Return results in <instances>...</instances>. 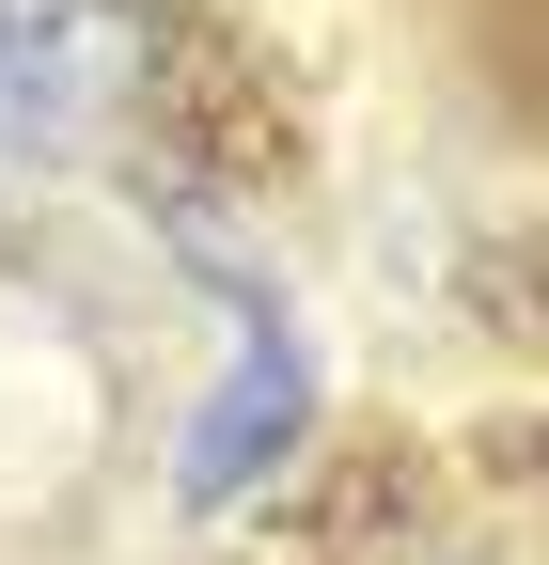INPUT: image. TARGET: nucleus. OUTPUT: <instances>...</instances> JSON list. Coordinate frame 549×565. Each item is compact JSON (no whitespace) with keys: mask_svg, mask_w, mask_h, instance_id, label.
Masks as SVG:
<instances>
[{"mask_svg":"<svg viewBox=\"0 0 549 565\" xmlns=\"http://www.w3.org/2000/svg\"><path fill=\"white\" fill-rule=\"evenodd\" d=\"M158 79V17L142 0H0V126H32L47 158L126 141Z\"/></svg>","mask_w":549,"mask_h":565,"instance_id":"f257e3e1","label":"nucleus"},{"mask_svg":"<svg viewBox=\"0 0 549 565\" xmlns=\"http://www.w3.org/2000/svg\"><path fill=\"white\" fill-rule=\"evenodd\" d=\"M220 299H236V393H220V424H204V440H189V503H236V487L267 471V440H283V424H299V345H283V315H267L251 299V282H220Z\"/></svg>","mask_w":549,"mask_h":565,"instance_id":"f03ea898","label":"nucleus"}]
</instances>
